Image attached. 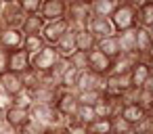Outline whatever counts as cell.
<instances>
[{"mask_svg":"<svg viewBox=\"0 0 153 134\" xmlns=\"http://www.w3.org/2000/svg\"><path fill=\"white\" fill-rule=\"evenodd\" d=\"M78 105H80V103H78L76 92H74V90H65V88L59 86V90H57V101H55L57 111H59L63 117H71V115H76Z\"/></svg>","mask_w":153,"mask_h":134,"instance_id":"6","label":"cell"},{"mask_svg":"<svg viewBox=\"0 0 153 134\" xmlns=\"http://www.w3.org/2000/svg\"><path fill=\"white\" fill-rule=\"evenodd\" d=\"M57 90H59V88H48V86L38 84L34 90H30V94H32V103L55 105V101H57Z\"/></svg>","mask_w":153,"mask_h":134,"instance_id":"19","label":"cell"},{"mask_svg":"<svg viewBox=\"0 0 153 134\" xmlns=\"http://www.w3.org/2000/svg\"><path fill=\"white\" fill-rule=\"evenodd\" d=\"M74 40H76V50L90 53L97 48V38L90 34L88 27H76L74 30Z\"/></svg>","mask_w":153,"mask_h":134,"instance_id":"15","label":"cell"},{"mask_svg":"<svg viewBox=\"0 0 153 134\" xmlns=\"http://www.w3.org/2000/svg\"><path fill=\"white\" fill-rule=\"evenodd\" d=\"M76 117L88 126V124H92V121L97 119V111H94L92 105H82V103H80V105H78V111H76Z\"/></svg>","mask_w":153,"mask_h":134,"instance_id":"35","label":"cell"},{"mask_svg":"<svg viewBox=\"0 0 153 134\" xmlns=\"http://www.w3.org/2000/svg\"><path fill=\"white\" fill-rule=\"evenodd\" d=\"M0 30H2V23H0Z\"/></svg>","mask_w":153,"mask_h":134,"instance_id":"54","label":"cell"},{"mask_svg":"<svg viewBox=\"0 0 153 134\" xmlns=\"http://www.w3.org/2000/svg\"><path fill=\"white\" fill-rule=\"evenodd\" d=\"M4 126H7V109L0 107V128H4Z\"/></svg>","mask_w":153,"mask_h":134,"instance_id":"45","label":"cell"},{"mask_svg":"<svg viewBox=\"0 0 153 134\" xmlns=\"http://www.w3.org/2000/svg\"><path fill=\"white\" fill-rule=\"evenodd\" d=\"M145 115H147V111H145L138 103H134V105H124L122 117H124L128 124H132V128H134L136 124H140V121L145 119Z\"/></svg>","mask_w":153,"mask_h":134,"instance_id":"23","label":"cell"},{"mask_svg":"<svg viewBox=\"0 0 153 134\" xmlns=\"http://www.w3.org/2000/svg\"><path fill=\"white\" fill-rule=\"evenodd\" d=\"M55 48H57V53H59V57H65V59H69V55L76 50V40H74V27H69L59 40H57V44H55Z\"/></svg>","mask_w":153,"mask_h":134,"instance_id":"21","label":"cell"},{"mask_svg":"<svg viewBox=\"0 0 153 134\" xmlns=\"http://www.w3.org/2000/svg\"><path fill=\"white\" fill-rule=\"evenodd\" d=\"M115 38H117L122 53H134V27L124 30V32H115Z\"/></svg>","mask_w":153,"mask_h":134,"instance_id":"26","label":"cell"},{"mask_svg":"<svg viewBox=\"0 0 153 134\" xmlns=\"http://www.w3.org/2000/svg\"><path fill=\"white\" fill-rule=\"evenodd\" d=\"M67 2H88L90 4V0H67Z\"/></svg>","mask_w":153,"mask_h":134,"instance_id":"48","label":"cell"},{"mask_svg":"<svg viewBox=\"0 0 153 134\" xmlns=\"http://www.w3.org/2000/svg\"><path fill=\"white\" fill-rule=\"evenodd\" d=\"M130 130H132V124H128L122 115L111 117V132H115V134H128Z\"/></svg>","mask_w":153,"mask_h":134,"instance_id":"36","label":"cell"},{"mask_svg":"<svg viewBox=\"0 0 153 134\" xmlns=\"http://www.w3.org/2000/svg\"><path fill=\"white\" fill-rule=\"evenodd\" d=\"M149 67H151V73H153V57L149 59Z\"/></svg>","mask_w":153,"mask_h":134,"instance_id":"50","label":"cell"},{"mask_svg":"<svg viewBox=\"0 0 153 134\" xmlns=\"http://www.w3.org/2000/svg\"><path fill=\"white\" fill-rule=\"evenodd\" d=\"M138 105L149 113L153 109V92L147 90V88H140V92H138Z\"/></svg>","mask_w":153,"mask_h":134,"instance_id":"37","label":"cell"},{"mask_svg":"<svg viewBox=\"0 0 153 134\" xmlns=\"http://www.w3.org/2000/svg\"><path fill=\"white\" fill-rule=\"evenodd\" d=\"M30 119V109H23V107H15L11 105L7 109V126L11 128H19L21 124H25Z\"/></svg>","mask_w":153,"mask_h":134,"instance_id":"22","label":"cell"},{"mask_svg":"<svg viewBox=\"0 0 153 134\" xmlns=\"http://www.w3.org/2000/svg\"><path fill=\"white\" fill-rule=\"evenodd\" d=\"M149 32H151V36H153V25H151V27H149Z\"/></svg>","mask_w":153,"mask_h":134,"instance_id":"52","label":"cell"},{"mask_svg":"<svg viewBox=\"0 0 153 134\" xmlns=\"http://www.w3.org/2000/svg\"><path fill=\"white\" fill-rule=\"evenodd\" d=\"M143 88H147V90H151V92H153V73L149 76V80H147V84H145Z\"/></svg>","mask_w":153,"mask_h":134,"instance_id":"47","label":"cell"},{"mask_svg":"<svg viewBox=\"0 0 153 134\" xmlns=\"http://www.w3.org/2000/svg\"><path fill=\"white\" fill-rule=\"evenodd\" d=\"M44 134H67V132H65L63 126H51V128H46Z\"/></svg>","mask_w":153,"mask_h":134,"instance_id":"44","label":"cell"},{"mask_svg":"<svg viewBox=\"0 0 153 134\" xmlns=\"http://www.w3.org/2000/svg\"><path fill=\"white\" fill-rule=\"evenodd\" d=\"M13 105H15V107L30 109V105H32V94H30V90H21L19 94H15V96H13Z\"/></svg>","mask_w":153,"mask_h":134,"instance_id":"39","label":"cell"},{"mask_svg":"<svg viewBox=\"0 0 153 134\" xmlns=\"http://www.w3.org/2000/svg\"><path fill=\"white\" fill-rule=\"evenodd\" d=\"M7 67H9V50H4L0 46V73L7 71Z\"/></svg>","mask_w":153,"mask_h":134,"instance_id":"43","label":"cell"},{"mask_svg":"<svg viewBox=\"0 0 153 134\" xmlns=\"http://www.w3.org/2000/svg\"><path fill=\"white\" fill-rule=\"evenodd\" d=\"M136 25L147 27V30L153 25V0H149V2L136 9Z\"/></svg>","mask_w":153,"mask_h":134,"instance_id":"24","label":"cell"},{"mask_svg":"<svg viewBox=\"0 0 153 134\" xmlns=\"http://www.w3.org/2000/svg\"><path fill=\"white\" fill-rule=\"evenodd\" d=\"M107 101H109V115H111V117L122 115V111H124V101H122V96H107Z\"/></svg>","mask_w":153,"mask_h":134,"instance_id":"38","label":"cell"},{"mask_svg":"<svg viewBox=\"0 0 153 134\" xmlns=\"http://www.w3.org/2000/svg\"><path fill=\"white\" fill-rule=\"evenodd\" d=\"M149 113H151V115H153V109H151V111H149Z\"/></svg>","mask_w":153,"mask_h":134,"instance_id":"53","label":"cell"},{"mask_svg":"<svg viewBox=\"0 0 153 134\" xmlns=\"http://www.w3.org/2000/svg\"><path fill=\"white\" fill-rule=\"evenodd\" d=\"M67 13V0H42L38 15L42 17V21H55V19H63Z\"/></svg>","mask_w":153,"mask_h":134,"instance_id":"7","label":"cell"},{"mask_svg":"<svg viewBox=\"0 0 153 134\" xmlns=\"http://www.w3.org/2000/svg\"><path fill=\"white\" fill-rule=\"evenodd\" d=\"M19 78H21L23 90H34V88L38 86V82H40V73H38L36 69H32V67H27L25 71H21Z\"/></svg>","mask_w":153,"mask_h":134,"instance_id":"29","label":"cell"},{"mask_svg":"<svg viewBox=\"0 0 153 134\" xmlns=\"http://www.w3.org/2000/svg\"><path fill=\"white\" fill-rule=\"evenodd\" d=\"M69 65L74 67V69H78V71H84V69H88V53H82V50H74L71 55H69Z\"/></svg>","mask_w":153,"mask_h":134,"instance_id":"33","label":"cell"},{"mask_svg":"<svg viewBox=\"0 0 153 134\" xmlns=\"http://www.w3.org/2000/svg\"><path fill=\"white\" fill-rule=\"evenodd\" d=\"M126 2H130L134 9H138V7H143L145 2H149V0H126Z\"/></svg>","mask_w":153,"mask_h":134,"instance_id":"46","label":"cell"},{"mask_svg":"<svg viewBox=\"0 0 153 134\" xmlns=\"http://www.w3.org/2000/svg\"><path fill=\"white\" fill-rule=\"evenodd\" d=\"M2 4H4V0H0V11H2Z\"/></svg>","mask_w":153,"mask_h":134,"instance_id":"51","label":"cell"},{"mask_svg":"<svg viewBox=\"0 0 153 134\" xmlns=\"http://www.w3.org/2000/svg\"><path fill=\"white\" fill-rule=\"evenodd\" d=\"M46 46V42H44V38H42V34H23V50L25 53H30V55H34V53H38V50H42Z\"/></svg>","mask_w":153,"mask_h":134,"instance_id":"25","label":"cell"},{"mask_svg":"<svg viewBox=\"0 0 153 134\" xmlns=\"http://www.w3.org/2000/svg\"><path fill=\"white\" fill-rule=\"evenodd\" d=\"M63 128H65V132H67V134H88V126H86L84 121H80L76 115L65 117Z\"/></svg>","mask_w":153,"mask_h":134,"instance_id":"31","label":"cell"},{"mask_svg":"<svg viewBox=\"0 0 153 134\" xmlns=\"http://www.w3.org/2000/svg\"><path fill=\"white\" fill-rule=\"evenodd\" d=\"M149 76H151L149 61H143V59H138V61H136V63L130 67V84H132L134 88H143V86L147 84Z\"/></svg>","mask_w":153,"mask_h":134,"instance_id":"14","label":"cell"},{"mask_svg":"<svg viewBox=\"0 0 153 134\" xmlns=\"http://www.w3.org/2000/svg\"><path fill=\"white\" fill-rule=\"evenodd\" d=\"M0 46L4 50H17L23 46V32L17 27H2L0 30Z\"/></svg>","mask_w":153,"mask_h":134,"instance_id":"11","label":"cell"},{"mask_svg":"<svg viewBox=\"0 0 153 134\" xmlns=\"http://www.w3.org/2000/svg\"><path fill=\"white\" fill-rule=\"evenodd\" d=\"M138 92H140V88L130 86V88H126V90H124L120 96H122L124 105H134V103H138Z\"/></svg>","mask_w":153,"mask_h":134,"instance_id":"41","label":"cell"},{"mask_svg":"<svg viewBox=\"0 0 153 134\" xmlns=\"http://www.w3.org/2000/svg\"><path fill=\"white\" fill-rule=\"evenodd\" d=\"M30 117L38 119L46 128H51V126H63L65 124V117L57 111V107L55 105H44V103H32L30 105Z\"/></svg>","mask_w":153,"mask_h":134,"instance_id":"1","label":"cell"},{"mask_svg":"<svg viewBox=\"0 0 153 134\" xmlns=\"http://www.w3.org/2000/svg\"><path fill=\"white\" fill-rule=\"evenodd\" d=\"M44 132H46V126L32 117L25 124H21L19 128H13V134H44Z\"/></svg>","mask_w":153,"mask_h":134,"instance_id":"27","label":"cell"},{"mask_svg":"<svg viewBox=\"0 0 153 134\" xmlns=\"http://www.w3.org/2000/svg\"><path fill=\"white\" fill-rule=\"evenodd\" d=\"M151 57H153V42H151V50H149V57H147V61H149Z\"/></svg>","mask_w":153,"mask_h":134,"instance_id":"49","label":"cell"},{"mask_svg":"<svg viewBox=\"0 0 153 134\" xmlns=\"http://www.w3.org/2000/svg\"><path fill=\"white\" fill-rule=\"evenodd\" d=\"M78 69H74L71 65L65 69V73L61 76V80H59V86L61 88H65V90H74L76 88V82H78Z\"/></svg>","mask_w":153,"mask_h":134,"instance_id":"34","label":"cell"},{"mask_svg":"<svg viewBox=\"0 0 153 134\" xmlns=\"http://www.w3.org/2000/svg\"><path fill=\"white\" fill-rule=\"evenodd\" d=\"M86 27L90 30V34L97 38V40H101V38H105V36H111V34H115V30H113V25H111V19L109 17H90V21L86 23Z\"/></svg>","mask_w":153,"mask_h":134,"instance_id":"12","label":"cell"},{"mask_svg":"<svg viewBox=\"0 0 153 134\" xmlns=\"http://www.w3.org/2000/svg\"><path fill=\"white\" fill-rule=\"evenodd\" d=\"M25 19V11L19 7V2H4L2 11H0V23L2 27H17L21 30Z\"/></svg>","mask_w":153,"mask_h":134,"instance_id":"5","label":"cell"},{"mask_svg":"<svg viewBox=\"0 0 153 134\" xmlns=\"http://www.w3.org/2000/svg\"><path fill=\"white\" fill-rule=\"evenodd\" d=\"M92 107H94V111H97V117H111V115H109V101H107V94H103Z\"/></svg>","mask_w":153,"mask_h":134,"instance_id":"40","label":"cell"},{"mask_svg":"<svg viewBox=\"0 0 153 134\" xmlns=\"http://www.w3.org/2000/svg\"><path fill=\"white\" fill-rule=\"evenodd\" d=\"M111 132V117H97L88 124V134H109Z\"/></svg>","mask_w":153,"mask_h":134,"instance_id":"32","label":"cell"},{"mask_svg":"<svg viewBox=\"0 0 153 134\" xmlns=\"http://www.w3.org/2000/svg\"><path fill=\"white\" fill-rule=\"evenodd\" d=\"M0 90H2L4 94H9V96H15V94H19L21 90H23V86H21V78H19V73H15V71H2L0 73Z\"/></svg>","mask_w":153,"mask_h":134,"instance_id":"13","label":"cell"},{"mask_svg":"<svg viewBox=\"0 0 153 134\" xmlns=\"http://www.w3.org/2000/svg\"><path fill=\"white\" fill-rule=\"evenodd\" d=\"M97 50H101V53H103L105 57H109L111 61H113L115 57H120V55H122L115 34H111V36H105V38L97 40Z\"/></svg>","mask_w":153,"mask_h":134,"instance_id":"18","label":"cell"},{"mask_svg":"<svg viewBox=\"0 0 153 134\" xmlns=\"http://www.w3.org/2000/svg\"><path fill=\"white\" fill-rule=\"evenodd\" d=\"M111 25L115 32H124V30H132L136 27V9L126 2V0H122V2L117 4V9L111 13Z\"/></svg>","mask_w":153,"mask_h":134,"instance_id":"2","label":"cell"},{"mask_svg":"<svg viewBox=\"0 0 153 134\" xmlns=\"http://www.w3.org/2000/svg\"><path fill=\"white\" fill-rule=\"evenodd\" d=\"M109 134H115V132H109Z\"/></svg>","mask_w":153,"mask_h":134,"instance_id":"55","label":"cell"},{"mask_svg":"<svg viewBox=\"0 0 153 134\" xmlns=\"http://www.w3.org/2000/svg\"><path fill=\"white\" fill-rule=\"evenodd\" d=\"M30 67V53H25L23 48H17V50H9V71H15V73H21Z\"/></svg>","mask_w":153,"mask_h":134,"instance_id":"17","label":"cell"},{"mask_svg":"<svg viewBox=\"0 0 153 134\" xmlns=\"http://www.w3.org/2000/svg\"><path fill=\"white\" fill-rule=\"evenodd\" d=\"M42 0H19V7L25 11V15H36L40 11Z\"/></svg>","mask_w":153,"mask_h":134,"instance_id":"42","label":"cell"},{"mask_svg":"<svg viewBox=\"0 0 153 134\" xmlns=\"http://www.w3.org/2000/svg\"><path fill=\"white\" fill-rule=\"evenodd\" d=\"M92 11L88 2H67V13L65 19L69 21V27H86V23L90 21Z\"/></svg>","mask_w":153,"mask_h":134,"instance_id":"4","label":"cell"},{"mask_svg":"<svg viewBox=\"0 0 153 134\" xmlns=\"http://www.w3.org/2000/svg\"><path fill=\"white\" fill-rule=\"evenodd\" d=\"M59 59V53L53 44H46L42 50L30 55V67L36 69L38 73H44V71H51V67L55 65V61Z\"/></svg>","mask_w":153,"mask_h":134,"instance_id":"3","label":"cell"},{"mask_svg":"<svg viewBox=\"0 0 153 134\" xmlns=\"http://www.w3.org/2000/svg\"><path fill=\"white\" fill-rule=\"evenodd\" d=\"M103 94H105V92H103L101 88H90V90H80V92H76L78 103H82V105H94Z\"/></svg>","mask_w":153,"mask_h":134,"instance_id":"30","label":"cell"},{"mask_svg":"<svg viewBox=\"0 0 153 134\" xmlns=\"http://www.w3.org/2000/svg\"><path fill=\"white\" fill-rule=\"evenodd\" d=\"M69 30V21L63 17V19H55V21H44V25H42V38H44V42L46 44H57V40L65 34Z\"/></svg>","mask_w":153,"mask_h":134,"instance_id":"8","label":"cell"},{"mask_svg":"<svg viewBox=\"0 0 153 134\" xmlns=\"http://www.w3.org/2000/svg\"><path fill=\"white\" fill-rule=\"evenodd\" d=\"M151 42H153L151 32H149L147 27L136 25V27H134V53H136V55H138L143 61H147V57H149Z\"/></svg>","mask_w":153,"mask_h":134,"instance_id":"10","label":"cell"},{"mask_svg":"<svg viewBox=\"0 0 153 134\" xmlns=\"http://www.w3.org/2000/svg\"><path fill=\"white\" fill-rule=\"evenodd\" d=\"M111 65H113V61H111L109 57H105L101 50L94 48V50L88 53V69H90L92 73L105 78L107 73H111Z\"/></svg>","mask_w":153,"mask_h":134,"instance_id":"9","label":"cell"},{"mask_svg":"<svg viewBox=\"0 0 153 134\" xmlns=\"http://www.w3.org/2000/svg\"><path fill=\"white\" fill-rule=\"evenodd\" d=\"M122 0H90V11L94 17H111Z\"/></svg>","mask_w":153,"mask_h":134,"instance_id":"20","label":"cell"},{"mask_svg":"<svg viewBox=\"0 0 153 134\" xmlns=\"http://www.w3.org/2000/svg\"><path fill=\"white\" fill-rule=\"evenodd\" d=\"M42 25H44V21H42V17L38 13L36 15H25L23 25H21V32L23 34H40L42 32Z\"/></svg>","mask_w":153,"mask_h":134,"instance_id":"28","label":"cell"},{"mask_svg":"<svg viewBox=\"0 0 153 134\" xmlns=\"http://www.w3.org/2000/svg\"><path fill=\"white\" fill-rule=\"evenodd\" d=\"M103 80H105V78H101V76L92 73L90 69H84V71H80V73H78V82H76L74 92L90 90V88H101V90H103Z\"/></svg>","mask_w":153,"mask_h":134,"instance_id":"16","label":"cell"}]
</instances>
